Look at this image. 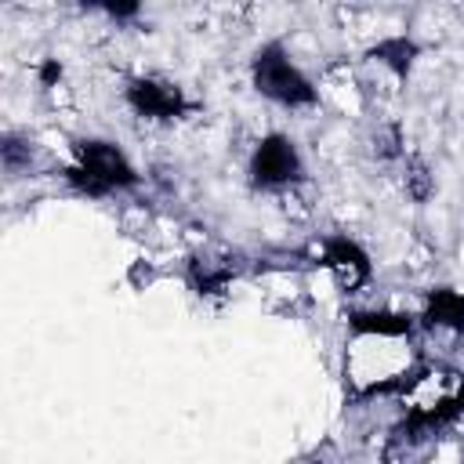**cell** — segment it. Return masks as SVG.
Returning <instances> with one entry per match:
<instances>
[{"label": "cell", "instance_id": "obj_1", "mask_svg": "<svg viewBox=\"0 0 464 464\" xmlns=\"http://www.w3.org/2000/svg\"><path fill=\"white\" fill-rule=\"evenodd\" d=\"M254 83L257 91H265L268 98H279L286 105H297V102H312L315 91L308 87V80L286 62V54L279 47H265L254 62Z\"/></svg>", "mask_w": 464, "mask_h": 464}, {"label": "cell", "instance_id": "obj_2", "mask_svg": "<svg viewBox=\"0 0 464 464\" xmlns=\"http://www.w3.org/2000/svg\"><path fill=\"white\" fill-rule=\"evenodd\" d=\"M72 181H80L87 192H105L112 185H130L134 174L123 163V156L105 141H83L80 145V167L72 170Z\"/></svg>", "mask_w": 464, "mask_h": 464}, {"label": "cell", "instance_id": "obj_3", "mask_svg": "<svg viewBox=\"0 0 464 464\" xmlns=\"http://www.w3.org/2000/svg\"><path fill=\"white\" fill-rule=\"evenodd\" d=\"M294 170H297V152H294V145L286 138L272 134V138H265L257 145V152H254V178L261 185L286 181V178H294Z\"/></svg>", "mask_w": 464, "mask_h": 464}, {"label": "cell", "instance_id": "obj_4", "mask_svg": "<svg viewBox=\"0 0 464 464\" xmlns=\"http://www.w3.org/2000/svg\"><path fill=\"white\" fill-rule=\"evenodd\" d=\"M130 102L145 112V116H174L178 112V91L160 87V83H134L130 87Z\"/></svg>", "mask_w": 464, "mask_h": 464}, {"label": "cell", "instance_id": "obj_5", "mask_svg": "<svg viewBox=\"0 0 464 464\" xmlns=\"http://www.w3.org/2000/svg\"><path fill=\"white\" fill-rule=\"evenodd\" d=\"M431 323H450V326H464V297L460 294H450V290H439L431 297Z\"/></svg>", "mask_w": 464, "mask_h": 464}, {"label": "cell", "instance_id": "obj_6", "mask_svg": "<svg viewBox=\"0 0 464 464\" xmlns=\"http://www.w3.org/2000/svg\"><path fill=\"white\" fill-rule=\"evenodd\" d=\"M355 319V330H373V334H406L410 330V319L406 315H352Z\"/></svg>", "mask_w": 464, "mask_h": 464}]
</instances>
